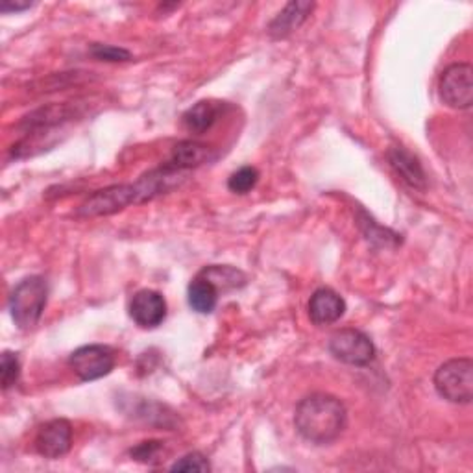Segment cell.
<instances>
[{"label":"cell","mask_w":473,"mask_h":473,"mask_svg":"<svg viewBox=\"0 0 473 473\" xmlns=\"http://www.w3.org/2000/svg\"><path fill=\"white\" fill-rule=\"evenodd\" d=\"M34 5L32 3H12V0H3V3H0V12L3 14H12V12H25V10H28V8H32Z\"/></svg>","instance_id":"cell-22"},{"label":"cell","mask_w":473,"mask_h":473,"mask_svg":"<svg viewBox=\"0 0 473 473\" xmlns=\"http://www.w3.org/2000/svg\"><path fill=\"white\" fill-rule=\"evenodd\" d=\"M200 276L207 278L219 291H221V287L222 289H237V287H242L246 283V276L233 267L213 265V267L203 269L200 272Z\"/></svg>","instance_id":"cell-16"},{"label":"cell","mask_w":473,"mask_h":473,"mask_svg":"<svg viewBox=\"0 0 473 473\" xmlns=\"http://www.w3.org/2000/svg\"><path fill=\"white\" fill-rule=\"evenodd\" d=\"M171 469L172 471H200V473H205V471L212 469V464H209L205 455L192 451V453H187L185 457H182L180 460H176Z\"/></svg>","instance_id":"cell-20"},{"label":"cell","mask_w":473,"mask_h":473,"mask_svg":"<svg viewBox=\"0 0 473 473\" xmlns=\"http://www.w3.org/2000/svg\"><path fill=\"white\" fill-rule=\"evenodd\" d=\"M91 56L94 60L108 62V64H119V62L132 60L130 50L121 48V46H113V44H102V43L91 44Z\"/></svg>","instance_id":"cell-19"},{"label":"cell","mask_w":473,"mask_h":473,"mask_svg":"<svg viewBox=\"0 0 473 473\" xmlns=\"http://www.w3.org/2000/svg\"><path fill=\"white\" fill-rule=\"evenodd\" d=\"M437 392L451 403H469L473 398V362L471 359H451L435 374Z\"/></svg>","instance_id":"cell-4"},{"label":"cell","mask_w":473,"mask_h":473,"mask_svg":"<svg viewBox=\"0 0 473 473\" xmlns=\"http://www.w3.org/2000/svg\"><path fill=\"white\" fill-rule=\"evenodd\" d=\"M330 353L351 366H366L376 357V346L359 330H340L330 339Z\"/></svg>","instance_id":"cell-6"},{"label":"cell","mask_w":473,"mask_h":473,"mask_svg":"<svg viewBox=\"0 0 473 473\" xmlns=\"http://www.w3.org/2000/svg\"><path fill=\"white\" fill-rule=\"evenodd\" d=\"M294 426L307 442L326 446L344 433L348 426V410L335 396L310 394L298 403Z\"/></svg>","instance_id":"cell-2"},{"label":"cell","mask_w":473,"mask_h":473,"mask_svg":"<svg viewBox=\"0 0 473 473\" xmlns=\"http://www.w3.org/2000/svg\"><path fill=\"white\" fill-rule=\"evenodd\" d=\"M259 182V172L253 167H242L235 171L228 180V189L235 194H246L250 192Z\"/></svg>","instance_id":"cell-17"},{"label":"cell","mask_w":473,"mask_h":473,"mask_svg":"<svg viewBox=\"0 0 473 473\" xmlns=\"http://www.w3.org/2000/svg\"><path fill=\"white\" fill-rule=\"evenodd\" d=\"M389 162L396 174L412 189L424 191L428 187V178L424 167L419 165L416 157L401 146H394L389 150Z\"/></svg>","instance_id":"cell-11"},{"label":"cell","mask_w":473,"mask_h":473,"mask_svg":"<svg viewBox=\"0 0 473 473\" xmlns=\"http://www.w3.org/2000/svg\"><path fill=\"white\" fill-rule=\"evenodd\" d=\"M314 5L312 3H289L285 10H281L276 19L269 26V34L274 39H285L289 37L294 30H298L309 14L312 12Z\"/></svg>","instance_id":"cell-13"},{"label":"cell","mask_w":473,"mask_h":473,"mask_svg":"<svg viewBox=\"0 0 473 473\" xmlns=\"http://www.w3.org/2000/svg\"><path fill=\"white\" fill-rule=\"evenodd\" d=\"M224 110V103L221 102H213V100H202L198 103H194L192 108H189L182 121L183 126L191 132V133H205L207 130H212L215 126V123L219 121L221 113Z\"/></svg>","instance_id":"cell-12"},{"label":"cell","mask_w":473,"mask_h":473,"mask_svg":"<svg viewBox=\"0 0 473 473\" xmlns=\"http://www.w3.org/2000/svg\"><path fill=\"white\" fill-rule=\"evenodd\" d=\"M69 364L82 381H96L112 374L115 368V353L108 346L89 344L74 350L69 357Z\"/></svg>","instance_id":"cell-5"},{"label":"cell","mask_w":473,"mask_h":473,"mask_svg":"<svg viewBox=\"0 0 473 473\" xmlns=\"http://www.w3.org/2000/svg\"><path fill=\"white\" fill-rule=\"evenodd\" d=\"M73 448V426L69 419H50L46 422L37 437H35V449L39 455L46 458H60L67 455Z\"/></svg>","instance_id":"cell-9"},{"label":"cell","mask_w":473,"mask_h":473,"mask_svg":"<svg viewBox=\"0 0 473 473\" xmlns=\"http://www.w3.org/2000/svg\"><path fill=\"white\" fill-rule=\"evenodd\" d=\"M189 305L202 314L213 312L219 303V289L203 276H196L187 289Z\"/></svg>","instance_id":"cell-15"},{"label":"cell","mask_w":473,"mask_h":473,"mask_svg":"<svg viewBox=\"0 0 473 473\" xmlns=\"http://www.w3.org/2000/svg\"><path fill=\"white\" fill-rule=\"evenodd\" d=\"M213 153H212V148H209L207 144H202L198 141H180L174 148H172V153H171V165L176 167L178 171H189V169H194V167H200L203 163H207L209 160H212Z\"/></svg>","instance_id":"cell-14"},{"label":"cell","mask_w":473,"mask_h":473,"mask_svg":"<svg viewBox=\"0 0 473 473\" xmlns=\"http://www.w3.org/2000/svg\"><path fill=\"white\" fill-rule=\"evenodd\" d=\"M21 378V362L17 353L5 351L3 360H0V379H3V389H12Z\"/></svg>","instance_id":"cell-18"},{"label":"cell","mask_w":473,"mask_h":473,"mask_svg":"<svg viewBox=\"0 0 473 473\" xmlns=\"http://www.w3.org/2000/svg\"><path fill=\"white\" fill-rule=\"evenodd\" d=\"M48 300V285L41 276L23 280L10 296L12 319L21 330H32L41 320Z\"/></svg>","instance_id":"cell-3"},{"label":"cell","mask_w":473,"mask_h":473,"mask_svg":"<svg viewBox=\"0 0 473 473\" xmlns=\"http://www.w3.org/2000/svg\"><path fill=\"white\" fill-rule=\"evenodd\" d=\"M130 317L139 328L153 330L167 319V301L157 291H139L130 301Z\"/></svg>","instance_id":"cell-8"},{"label":"cell","mask_w":473,"mask_h":473,"mask_svg":"<svg viewBox=\"0 0 473 473\" xmlns=\"http://www.w3.org/2000/svg\"><path fill=\"white\" fill-rule=\"evenodd\" d=\"M346 312L344 298L333 289H319L309 300V319L317 326L339 322Z\"/></svg>","instance_id":"cell-10"},{"label":"cell","mask_w":473,"mask_h":473,"mask_svg":"<svg viewBox=\"0 0 473 473\" xmlns=\"http://www.w3.org/2000/svg\"><path fill=\"white\" fill-rule=\"evenodd\" d=\"M185 180V172L178 171L171 163L162 169L150 171L148 174L141 176L135 183H123L112 185L106 189H100L93 192L80 207V217H108L115 215L128 205L143 203L153 200L162 194H167L174 187H178Z\"/></svg>","instance_id":"cell-1"},{"label":"cell","mask_w":473,"mask_h":473,"mask_svg":"<svg viewBox=\"0 0 473 473\" xmlns=\"http://www.w3.org/2000/svg\"><path fill=\"white\" fill-rule=\"evenodd\" d=\"M440 98L453 110H468L473 100V69L469 64L449 65L439 84Z\"/></svg>","instance_id":"cell-7"},{"label":"cell","mask_w":473,"mask_h":473,"mask_svg":"<svg viewBox=\"0 0 473 473\" xmlns=\"http://www.w3.org/2000/svg\"><path fill=\"white\" fill-rule=\"evenodd\" d=\"M163 451V442L160 440H148V442H143L139 444L137 448L132 449V457L141 460V462H150L153 458L160 457V453Z\"/></svg>","instance_id":"cell-21"}]
</instances>
